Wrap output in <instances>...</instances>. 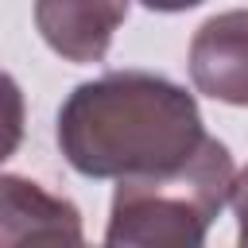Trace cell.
Listing matches in <instances>:
<instances>
[{"mask_svg": "<svg viewBox=\"0 0 248 248\" xmlns=\"http://www.w3.org/2000/svg\"><path fill=\"white\" fill-rule=\"evenodd\" d=\"M140 4H147L151 12H186V8H194L202 0H140Z\"/></svg>", "mask_w": 248, "mask_h": 248, "instance_id": "7", "label": "cell"}, {"mask_svg": "<svg viewBox=\"0 0 248 248\" xmlns=\"http://www.w3.org/2000/svg\"><path fill=\"white\" fill-rule=\"evenodd\" d=\"M232 155L209 136L202 151L170 174L120 178L105 240L124 248H198L232 198Z\"/></svg>", "mask_w": 248, "mask_h": 248, "instance_id": "2", "label": "cell"}, {"mask_svg": "<svg viewBox=\"0 0 248 248\" xmlns=\"http://www.w3.org/2000/svg\"><path fill=\"white\" fill-rule=\"evenodd\" d=\"M198 101L143 70L78 85L58 112V147L85 178L170 174L205 143Z\"/></svg>", "mask_w": 248, "mask_h": 248, "instance_id": "1", "label": "cell"}, {"mask_svg": "<svg viewBox=\"0 0 248 248\" xmlns=\"http://www.w3.org/2000/svg\"><path fill=\"white\" fill-rule=\"evenodd\" d=\"M0 244H81V217L66 198L39 182L4 174L0 182Z\"/></svg>", "mask_w": 248, "mask_h": 248, "instance_id": "5", "label": "cell"}, {"mask_svg": "<svg viewBox=\"0 0 248 248\" xmlns=\"http://www.w3.org/2000/svg\"><path fill=\"white\" fill-rule=\"evenodd\" d=\"M128 0H35V27L66 62H101Z\"/></svg>", "mask_w": 248, "mask_h": 248, "instance_id": "4", "label": "cell"}, {"mask_svg": "<svg viewBox=\"0 0 248 248\" xmlns=\"http://www.w3.org/2000/svg\"><path fill=\"white\" fill-rule=\"evenodd\" d=\"M229 202H232V213H236V221H240V232H236V236H240V244L248 248V167L236 174L232 198H229Z\"/></svg>", "mask_w": 248, "mask_h": 248, "instance_id": "6", "label": "cell"}, {"mask_svg": "<svg viewBox=\"0 0 248 248\" xmlns=\"http://www.w3.org/2000/svg\"><path fill=\"white\" fill-rule=\"evenodd\" d=\"M190 81L213 101L248 105V8L221 12L194 31Z\"/></svg>", "mask_w": 248, "mask_h": 248, "instance_id": "3", "label": "cell"}]
</instances>
